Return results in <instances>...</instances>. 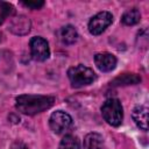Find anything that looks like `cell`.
I'll return each mask as SVG.
<instances>
[{
	"mask_svg": "<svg viewBox=\"0 0 149 149\" xmlns=\"http://www.w3.org/2000/svg\"><path fill=\"white\" fill-rule=\"evenodd\" d=\"M15 101V106L19 112L27 115H35L50 108L55 102V98L49 95L22 94L16 97Z\"/></svg>",
	"mask_w": 149,
	"mask_h": 149,
	"instance_id": "6da1fadb",
	"label": "cell"
},
{
	"mask_svg": "<svg viewBox=\"0 0 149 149\" xmlns=\"http://www.w3.org/2000/svg\"><path fill=\"white\" fill-rule=\"evenodd\" d=\"M101 114L108 125L114 127L120 126L123 119V109L120 100L114 98L107 99L101 106Z\"/></svg>",
	"mask_w": 149,
	"mask_h": 149,
	"instance_id": "7a4b0ae2",
	"label": "cell"
},
{
	"mask_svg": "<svg viewBox=\"0 0 149 149\" xmlns=\"http://www.w3.org/2000/svg\"><path fill=\"white\" fill-rule=\"evenodd\" d=\"M68 77L73 87H81L93 83V80L95 79V73L92 69L79 64L69 69Z\"/></svg>",
	"mask_w": 149,
	"mask_h": 149,
	"instance_id": "3957f363",
	"label": "cell"
},
{
	"mask_svg": "<svg viewBox=\"0 0 149 149\" xmlns=\"http://www.w3.org/2000/svg\"><path fill=\"white\" fill-rule=\"evenodd\" d=\"M49 125L54 133L62 134L71 127L72 119L68 113H65L63 111H56L51 114V116L49 119Z\"/></svg>",
	"mask_w": 149,
	"mask_h": 149,
	"instance_id": "277c9868",
	"label": "cell"
},
{
	"mask_svg": "<svg viewBox=\"0 0 149 149\" xmlns=\"http://www.w3.org/2000/svg\"><path fill=\"white\" fill-rule=\"evenodd\" d=\"M112 22H113V15L109 12H100L90 20L88 30L92 35H100Z\"/></svg>",
	"mask_w": 149,
	"mask_h": 149,
	"instance_id": "5b68a950",
	"label": "cell"
},
{
	"mask_svg": "<svg viewBox=\"0 0 149 149\" xmlns=\"http://www.w3.org/2000/svg\"><path fill=\"white\" fill-rule=\"evenodd\" d=\"M30 52H31V57L35 61L43 62L48 59L50 56V49L47 40L40 36L33 37L30 40Z\"/></svg>",
	"mask_w": 149,
	"mask_h": 149,
	"instance_id": "8992f818",
	"label": "cell"
},
{
	"mask_svg": "<svg viewBox=\"0 0 149 149\" xmlns=\"http://www.w3.org/2000/svg\"><path fill=\"white\" fill-rule=\"evenodd\" d=\"M94 63L97 68L102 72L112 71L116 65V58L109 52H100L94 56Z\"/></svg>",
	"mask_w": 149,
	"mask_h": 149,
	"instance_id": "52a82bcc",
	"label": "cell"
},
{
	"mask_svg": "<svg viewBox=\"0 0 149 149\" xmlns=\"http://www.w3.org/2000/svg\"><path fill=\"white\" fill-rule=\"evenodd\" d=\"M30 21L23 15L15 16L9 22V30L16 35H24L30 30Z\"/></svg>",
	"mask_w": 149,
	"mask_h": 149,
	"instance_id": "ba28073f",
	"label": "cell"
},
{
	"mask_svg": "<svg viewBox=\"0 0 149 149\" xmlns=\"http://www.w3.org/2000/svg\"><path fill=\"white\" fill-rule=\"evenodd\" d=\"M133 120L142 130L148 129V107L146 105H139L133 109Z\"/></svg>",
	"mask_w": 149,
	"mask_h": 149,
	"instance_id": "9c48e42d",
	"label": "cell"
},
{
	"mask_svg": "<svg viewBox=\"0 0 149 149\" xmlns=\"http://www.w3.org/2000/svg\"><path fill=\"white\" fill-rule=\"evenodd\" d=\"M59 38L64 44H73L78 38V33L73 26L68 24V26L61 28Z\"/></svg>",
	"mask_w": 149,
	"mask_h": 149,
	"instance_id": "30bf717a",
	"label": "cell"
},
{
	"mask_svg": "<svg viewBox=\"0 0 149 149\" xmlns=\"http://www.w3.org/2000/svg\"><path fill=\"white\" fill-rule=\"evenodd\" d=\"M104 139L98 133H90L84 139V149H102Z\"/></svg>",
	"mask_w": 149,
	"mask_h": 149,
	"instance_id": "8fae6325",
	"label": "cell"
},
{
	"mask_svg": "<svg viewBox=\"0 0 149 149\" xmlns=\"http://www.w3.org/2000/svg\"><path fill=\"white\" fill-rule=\"evenodd\" d=\"M122 23H125L126 26H134L136 23L140 22L141 20V14L140 10L137 8H132L128 9L123 15H122Z\"/></svg>",
	"mask_w": 149,
	"mask_h": 149,
	"instance_id": "7c38bea8",
	"label": "cell"
},
{
	"mask_svg": "<svg viewBox=\"0 0 149 149\" xmlns=\"http://www.w3.org/2000/svg\"><path fill=\"white\" fill-rule=\"evenodd\" d=\"M141 81V77L134 73H125L113 80L112 84L114 85H132V84H137Z\"/></svg>",
	"mask_w": 149,
	"mask_h": 149,
	"instance_id": "4fadbf2b",
	"label": "cell"
},
{
	"mask_svg": "<svg viewBox=\"0 0 149 149\" xmlns=\"http://www.w3.org/2000/svg\"><path fill=\"white\" fill-rule=\"evenodd\" d=\"M58 149H79V140L74 135H65Z\"/></svg>",
	"mask_w": 149,
	"mask_h": 149,
	"instance_id": "5bb4252c",
	"label": "cell"
},
{
	"mask_svg": "<svg viewBox=\"0 0 149 149\" xmlns=\"http://www.w3.org/2000/svg\"><path fill=\"white\" fill-rule=\"evenodd\" d=\"M13 12V7L7 3V2H2L0 1V24L5 21V19Z\"/></svg>",
	"mask_w": 149,
	"mask_h": 149,
	"instance_id": "9a60e30c",
	"label": "cell"
},
{
	"mask_svg": "<svg viewBox=\"0 0 149 149\" xmlns=\"http://www.w3.org/2000/svg\"><path fill=\"white\" fill-rule=\"evenodd\" d=\"M22 5L30 9H40L44 5V2L43 1H22Z\"/></svg>",
	"mask_w": 149,
	"mask_h": 149,
	"instance_id": "2e32d148",
	"label": "cell"
},
{
	"mask_svg": "<svg viewBox=\"0 0 149 149\" xmlns=\"http://www.w3.org/2000/svg\"><path fill=\"white\" fill-rule=\"evenodd\" d=\"M10 149H28V148H27V146L23 144L22 142H15V143L12 146Z\"/></svg>",
	"mask_w": 149,
	"mask_h": 149,
	"instance_id": "e0dca14e",
	"label": "cell"
}]
</instances>
